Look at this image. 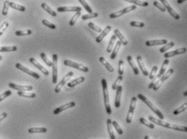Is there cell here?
<instances>
[{
    "label": "cell",
    "mask_w": 187,
    "mask_h": 139,
    "mask_svg": "<svg viewBox=\"0 0 187 139\" xmlns=\"http://www.w3.org/2000/svg\"><path fill=\"white\" fill-rule=\"evenodd\" d=\"M161 3H162V4L163 6L164 7V8H165L166 11H169V13L174 18V19H176V20H179L180 19V16H179V14L174 10L171 6L169 3V2L168 1H166V0H161Z\"/></svg>",
    "instance_id": "cell-11"
},
{
    "label": "cell",
    "mask_w": 187,
    "mask_h": 139,
    "mask_svg": "<svg viewBox=\"0 0 187 139\" xmlns=\"http://www.w3.org/2000/svg\"><path fill=\"white\" fill-rule=\"evenodd\" d=\"M116 36H115V35H112V38L110 40V42L108 44V48H107V52L108 53H112V49H113L114 46H115V42H116Z\"/></svg>",
    "instance_id": "cell-32"
},
{
    "label": "cell",
    "mask_w": 187,
    "mask_h": 139,
    "mask_svg": "<svg viewBox=\"0 0 187 139\" xmlns=\"http://www.w3.org/2000/svg\"><path fill=\"white\" fill-rule=\"evenodd\" d=\"M82 16V12H77V13L74 15L72 17V19L70 20L69 21V25L70 26H73L74 24H76V22L77 21L78 18Z\"/></svg>",
    "instance_id": "cell-37"
},
{
    "label": "cell",
    "mask_w": 187,
    "mask_h": 139,
    "mask_svg": "<svg viewBox=\"0 0 187 139\" xmlns=\"http://www.w3.org/2000/svg\"><path fill=\"white\" fill-rule=\"evenodd\" d=\"M168 43V40L165 39L163 40H147L146 42L147 46H155V45H166Z\"/></svg>",
    "instance_id": "cell-20"
},
{
    "label": "cell",
    "mask_w": 187,
    "mask_h": 139,
    "mask_svg": "<svg viewBox=\"0 0 187 139\" xmlns=\"http://www.w3.org/2000/svg\"><path fill=\"white\" fill-rule=\"evenodd\" d=\"M138 98L139 100H142L143 103H145V104H147L148 107H149V109H151V111H153L154 113L156 114L157 117H159V119H160V120H163V119H164V116L163 115V113H161L160 111L159 110V109H158V108H156V107L154 105V104H153L152 102H151V101L150 100H148L146 96H143L142 94L139 93V94L138 95Z\"/></svg>",
    "instance_id": "cell-3"
},
{
    "label": "cell",
    "mask_w": 187,
    "mask_h": 139,
    "mask_svg": "<svg viewBox=\"0 0 187 139\" xmlns=\"http://www.w3.org/2000/svg\"><path fill=\"white\" fill-rule=\"evenodd\" d=\"M99 61H100L101 63L103 64V65H104L105 67H106V69L108 70L109 72H111V73H112V72H114V68L112 67V65H111L110 63H109L108 61H107L106 59H105L103 57H99Z\"/></svg>",
    "instance_id": "cell-27"
},
{
    "label": "cell",
    "mask_w": 187,
    "mask_h": 139,
    "mask_svg": "<svg viewBox=\"0 0 187 139\" xmlns=\"http://www.w3.org/2000/svg\"><path fill=\"white\" fill-rule=\"evenodd\" d=\"M121 46V41H119V40L116 41V43L113 49H112V54H111V59H112V60H115V59H116V57L117 56L118 52H119V50H120Z\"/></svg>",
    "instance_id": "cell-24"
},
{
    "label": "cell",
    "mask_w": 187,
    "mask_h": 139,
    "mask_svg": "<svg viewBox=\"0 0 187 139\" xmlns=\"http://www.w3.org/2000/svg\"><path fill=\"white\" fill-rule=\"evenodd\" d=\"M112 126L115 128V130H116V132L118 133V134L119 135L123 134V133H124V132H123L121 127L119 126V124H118L117 122L116 121H112Z\"/></svg>",
    "instance_id": "cell-43"
},
{
    "label": "cell",
    "mask_w": 187,
    "mask_h": 139,
    "mask_svg": "<svg viewBox=\"0 0 187 139\" xmlns=\"http://www.w3.org/2000/svg\"><path fill=\"white\" fill-rule=\"evenodd\" d=\"M112 120L111 119H108L107 120V125H108V131L109 136L111 139H116V136H115V133L113 130V126L112 125Z\"/></svg>",
    "instance_id": "cell-26"
},
{
    "label": "cell",
    "mask_w": 187,
    "mask_h": 139,
    "mask_svg": "<svg viewBox=\"0 0 187 139\" xmlns=\"http://www.w3.org/2000/svg\"><path fill=\"white\" fill-rule=\"evenodd\" d=\"M29 61H30L33 65H34L36 68H38V69L39 70L42 74H44L45 75H48V74H49V71H48L46 69V68H44L43 66L41 65L39 62L35 59L34 57H30V58H29Z\"/></svg>",
    "instance_id": "cell-16"
},
{
    "label": "cell",
    "mask_w": 187,
    "mask_h": 139,
    "mask_svg": "<svg viewBox=\"0 0 187 139\" xmlns=\"http://www.w3.org/2000/svg\"><path fill=\"white\" fill-rule=\"evenodd\" d=\"M169 64V59H165L164 61V62H163V64H162V65H161L160 67V72H159V74H157L155 76V78H153L152 82L149 84V86H148V88L149 89H152V86L154 83L156 82L157 80L159 79V78H160L163 75H164V74L166 72V70H167V66H168V65Z\"/></svg>",
    "instance_id": "cell-5"
},
{
    "label": "cell",
    "mask_w": 187,
    "mask_h": 139,
    "mask_svg": "<svg viewBox=\"0 0 187 139\" xmlns=\"http://www.w3.org/2000/svg\"><path fill=\"white\" fill-rule=\"evenodd\" d=\"M112 29V27L111 26H107L101 32L100 35H99L97 37H96V42L97 43H100L101 41L103 40L104 39V37L107 36V35L108 34L109 32L111 31Z\"/></svg>",
    "instance_id": "cell-21"
},
{
    "label": "cell",
    "mask_w": 187,
    "mask_h": 139,
    "mask_svg": "<svg viewBox=\"0 0 187 139\" xmlns=\"http://www.w3.org/2000/svg\"><path fill=\"white\" fill-rule=\"evenodd\" d=\"M127 61H128L129 65H130V67L132 68V70H133V71H134L135 75H138V74H139V70H138V68L137 67V65L135 64L134 61V59H133V57L130 56V55L127 57Z\"/></svg>",
    "instance_id": "cell-22"
},
{
    "label": "cell",
    "mask_w": 187,
    "mask_h": 139,
    "mask_svg": "<svg viewBox=\"0 0 187 139\" xmlns=\"http://www.w3.org/2000/svg\"><path fill=\"white\" fill-rule=\"evenodd\" d=\"M174 72V70L173 68H170L169 70H167V72H165L164 75L161 77L160 78H159L158 80H157L155 83L153 84L152 86V89L154 91H158L159 90V88L162 86V84L165 82L167 79H169V78L172 76V74H173Z\"/></svg>",
    "instance_id": "cell-4"
},
{
    "label": "cell",
    "mask_w": 187,
    "mask_h": 139,
    "mask_svg": "<svg viewBox=\"0 0 187 139\" xmlns=\"http://www.w3.org/2000/svg\"><path fill=\"white\" fill-rule=\"evenodd\" d=\"M16 67L19 69L20 70H21L23 72H25V73H26V74H29L30 76L32 77H34V78H37V79H39L40 78V75L38 73H35L34 71H32L29 69H28L27 67L25 66H24L23 65H21V63H16Z\"/></svg>",
    "instance_id": "cell-12"
},
{
    "label": "cell",
    "mask_w": 187,
    "mask_h": 139,
    "mask_svg": "<svg viewBox=\"0 0 187 139\" xmlns=\"http://www.w3.org/2000/svg\"><path fill=\"white\" fill-rule=\"evenodd\" d=\"M15 34L20 36H29L32 34V31L30 29H26V30H19L15 32Z\"/></svg>",
    "instance_id": "cell-41"
},
{
    "label": "cell",
    "mask_w": 187,
    "mask_h": 139,
    "mask_svg": "<svg viewBox=\"0 0 187 139\" xmlns=\"http://www.w3.org/2000/svg\"><path fill=\"white\" fill-rule=\"evenodd\" d=\"M144 139H151V138H150V137H149V136H147H147H145Z\"/></svg>",
    "instance_id": "cell-56"
},
{
    "label": "cell",
    "mask_w": 187,
    "mask_h": 139,
    "mask_svg": "<svg viewBox=\"0 0 187 139\" xmlns=\"http://www.w3.org/2000/svg\"><path fill=\"white\" fill-rule=\"evenodd\" d=\"M76 106V102H74V101H71L69 103H68V104H64V105H62L60 107H59V108H57L55 109L54 111H53V113L55 114V115H57V114H59V113H62L63 111H65L67 109H71V108H73Z\"/></svg>",
    "instance_id": "cell-13"
},
{
    "label": "cell",
    "mask_w": 187,
    "mask_h": 139,
    "mask_svg": "<svg viewBox=\"0 0 187 139\" xmlns=\"http://www.w3.org/2000/svg\"><path fill=\"white\" fill-rule=\"evenodd\" d=\"M186 53V48H179L174 51H172V52H169V53H165L164 54V57L166 59L169 58V57H172L173 56H177V55H180V54H183Z\"/></svg>",
    "instance_id": "cell-18"
},
{
    "label": "cell",
    "mask_w": 187,
    "mask_h": 139,
    "mask_svg": "<svg viewBox=\"0 0 187 139\" xmlns=\"http://www.w3.org/2000/svg\"><path fill=\"white\" fill-rule=\"evenodd\" d=\"M8 4L9 7H12L13 9H16L17 11H25V7L22 6V5L17 4L16 3H13V2H11V1H8Z\"/></svg>",
    "instance_id": "cell-28"
},
{
    "label": "cell",
    "mask_w": 187,
    "mask_h": 139,
    "mask_svg": "<svg viewBox=\"0 0 187 139\" xmlns=\"http://www.w3.org/2000/svg\"><path fill=\"white\" fill-rule=\"evenodd\" d=\"M130 25L132 27H137V28H143L145 26V24L143 22L139 21H131Z\"/></svg>",
    "instance_id": "cell-51"
},
{
    "label": "cell",
    "mask_w": 187,
    "mask_h": 139,
    "mask_svg": "<svg viewBox=\"0 0 187 139\" xmlns=\"http://www.w3.org/2000/svg\"><path fill=\"white\" fill-rule=\"evenodd\" d=\"M139 121L141 122V124H142V125H144V126H147L148 128H150V129H154V128H155L154 124H153V123H150V122H148L147 120V119H145V118L141 117L139 119Z\"/></svg>",
    "instance_id": "cell-42"
},
{
    "label": "cell",
    "mask_w": 187,
    "mask_h": 139,
    "mask_svg": "<svg viewBox=\"0 0 187 139\" xmlns=\"http://www.w3.org/2000/svg\"><path fill=\"white\" fill-rule=\"evenodd\" d=\"M157 70H158V66H156V65H154V67H152V70H151V73H149V75H148L150 79H151V80H152L153 78H155V76L156 75Z\"/></svg>",
    "instance_id": "cell-48"
},
{
    "label": "cell",
    "mask_w": 187,
    "mask_h": 139,
    "mask_svg": "<svg viewBox=\"0 0 187 139\" xmlns=\"http://www.w3.org/2000/svg\"><path fill=\"white\" fill-rule=\"evenodd\" d=\"M40 56L42 57V59L43 60V61L48 65V66H52V61H51L49 58L47 57V56L46 55L45 53H41Z\"/></svg>",
    "instance_id": "cell-39"
},
{
    "label": "cell",
    "mask_w": 187,
    "mask_h": 139,
    "mask_svg": "<svg viewBox=\"0 0 187 139\" xmlns=\"http://www.w3.org/2000/svg\"><path fill=\"white\" fill-rule=\"evenodd\" d=\"M114 35L116 36V38L119 39V41H121V43L122 45H128V40H127L126 38L124 36V35L122 34L121 32L119 30V29H115Z\"/></svg>",
    "instance_id": "cell-23"
},
{
    "label": "cell",
    "mask_w": 187,
    "mask_h": 139,
    "mask_svg": "<svg viewBox=\"0 0 187 139\" xmlns=\"http://www.w3.org/2000/svg\"><path fill=\"white\" fill-rule=\"evenodd\" d=\"M148 119L152 122L153 124H156L158 126H163L164 128H168V129H171V130H174L181 131V132H186L187 127L184 126H177V125H173L168 122L164 121V120H160L157 118L154 117L152 116H149Z\"/></svg>",
    "instance_id": "cell-1"
},
{
    "label": "cell",
    "mask_w": 187,
    "mask_h": 139,
    "mask_svg": "<svg viewBox=\"0 0 187 139\" xmlns=\"http://www.w3.org/2000/svg\"><path fill=\"white\" fill-rule=\"evenodd\" d=\"M41 7H42V9H44L47 12H48V13L50 14L51 16H54V17H55L57 16L56 12L53 10V9L51 8V7L50 6H48L47 3H42V5H41Z\"/></svg>",
    "instance_id": "cell-29"
},
{
    "label": "cell",
    "mask_w": 187,
    "mask_h": 139,
    "mask_svg": "<svg viewBox=\"0 0 187 139\" xmlns=\"http://www.w3.org/2000/svg\"><path fill=\"white\" fill-rule=\"evenodd\" d=\"M153 5L155 6V7H156L157 8L160 9L161 11H163V12H164L166 11L165 8H164V7L163 6V4H161L159 2V1H154L153 2Z\"/></svg>",
    "instance_id": "cell-50"
},
{
    "label": "cell",
    "mask_w": 187,
    "mask_h": 139,
    "mask_svg": "<svg viewBox=\"0 0 187 139\" xmlns=\"http://www.w3.org/2000/svg\"><path fill=\"white\" fill-rule=\"evenodd\" d=\"M8 26H9V23L8 21H5L2 24V25L0 26V36L3 34V32H4L5 31H6V29L8 28Z\"/></svg>",
    "instance_id": "cell-47"
},
{
    "label": "cell",
    "mask_w": 187,
    "mask_h": 139,
    "mask_svg": "<svg viewBox=\"0 0 187 139\" xmlns=\"http://www.w3.org/2000/svg\"><path fill=\"white\" fill-rule=\"evenodd\" d=\"M8 87H10L12 89L15 90H18L19 91H30L34 89V87L29 85H26V86H21V85H17L15 83H10L8 84Z\"/></svg>",
    "instance_id": "cell-14"
},
{
    "label": "cell",
    "mask_w": 187,
    "mask_h": 139,
    "mask_svg": "<svg viewBox=\"0 0 187 139\" xmlns=\"http://www.w3.org/2000/svg\"><path fill=\"white\" fill-rule=\"evenodd\" d=\"M28 132L29 134H35V133H42L45 134L47 132V128H44V127H39V128H30L29 129Z\"/></svg>",
    "instance_id": "cell-30"
},
{
    "label": "cell",
    "mask_w": 187,
    "mask_h": 139,
    "mask_svg": "<svg viewBox=\"0 0 187 139\" xmlns=\"http://www.w3.org/2000/svg\"><path fill=\"white\" fill-rule=\"evenodd\" d=\"M174 45H175V44H174L173 41H170V42H169V43H167L164 45V46H163L162 48H160V53H165L168 49H169L173 48Z\"/></svg>",
    "instance_id": "cell-35"
},
{
    "label": "cell",
    "mask_w": 187,
    "mask_h": 139,
    "mask_svg": "<svg viewBox=\"0 0 187 139\" xmlns=\"http://www.w3.org/2000/svg\"><path fill=\"white\" fill-rule=\"evenodd\" d=\"M58 80V55H52V83L56 84Z\"/></svg>",
    "instance_id": "cell-7"
},
{
    "label": "cell",
    "mask_w": 187,
    "mask_h": 139,
    "mask_svg": "<svg viewBox=\"0 0 187 139\" xmlns=\"http://www.w3.org/2000/svg\"><path fill=\"white\" fill-rule=\"evenodd\" d=\"M122 80H123V77L119 75V77L116 78V80L115 81V83H114L113 85H112V90H114V91L116 90V88L120 86V83H121Z\"/></svg>",
    "instance_id": "cell-46"
},
{
    "label": "cell",
    "mask_w": 187,
    "mask_h": 139,
    "mask_svg": "<svg viewBox=\"0 0 187 139\" xmlns=\"http://www.w3.org/2000/svg\"><path fill=\"white\" fill-rule=\"evenodd\" d=\"M127 3H130L133 4L138 5V6H141V7H147L149 3L147 1H138V0H125Z\"/></svg>",
    "instance_id": "cell-31"
},
{
    "label": "cell",
    "mask_w": 187,
    "mask_h": 139,
    "mask_svg": "<svg viewBox=\"0 0 187 139\" xmlns=\"http://www.w3.org/2000/svg\"><path fill=\"white\" fill-rule=\"evenodd\" d=\"M82 8L81 7H59L57 8L58 12H65V11H74V12H82Z\"/></svg>",
    "instance_id": "cell-15"
},
{
    "label": "cell",
    "mask_w": 187,
    "mask_h": 139,
    "mask_svg": "<svg viewBox=\"0 0 187 139\" xmlns=\"http://www.w3.org/2000/svg\"><path fill=\"white\" fill-rule=\"evenodd\" d=\"M42 24H44L45 26L48 27V28H51V29H55V28H56L55 24H54L52 23L49 22L47 20H42Z\"/></svg>",
    "instance_id": "cell-45"
},
{
    "label": "cell",
    "mask_w": 187,
    "mask_h": 139,
    "mask_svg": "<svg viewBox=\"0 0 187 139\" xmlns=\"http://www.w3.org/2000/svg\"><path fill=\"white\" fill-rule=\"evenodd\" d=\"M12 95V91H6L4 93H3L2 95H0V102L2 101V100H3L4 99H6L7 97H8L9 96H11Z\"/></svg>",
    "instance_id": "cell-53"
},
{
    "label": "cell",
    "mask_w": 187,
    "mask_h": 139,
    "mask_svg": "<svg viewBox=\"0 0 187 139\" xmlns=\"http://www.w3.org/2000/svg\"><path fill=\"white\" fill-rule=\"evenodd\" d=\"M186 108H187V104L186 103H185V104H182V106H180L179 108H177V109H176V110L173 112V114L174 115H178V114H180V113L185 112V111L186 110Z\"/></svg>",
    "instance_id": "cell-38"
},
{
    "label": "cell",
    "mask_w": 187,
    "mask_h": 139,
    "mask_svg": "<svg viewBox=\"0 0 187 139\" xmlns=\"http://www.w3.org/2000/svg\"><path fill=\"white\" fill-rule=\"evenodd\" d=\"M85 77H79L77 78H75L74 80H72L71 82L68 83V87H76L77 85H79V84H81V83H82L84 81H85Z\"/></svg>",
    "instance_id": "cell-25"
},
{
    "label": "cell",
    "mask_w": 187,
    "mask_h": 139,
    "mask_svg": "<svg viewBox=\"0 0 187 139\" xmlns=\"http://www.w3.org/2000/svg\"><path fill=\"white\" fill-rule=\"evenodd\" d=\"M137 100L138 99L136 97H133L132 100H131L130 105H129V109L128 111V114H127L126 117V122L128 124H130L134 117V114L135 108H136V104H137Z\"/></svg>",
    "instance_id": "cell-6"
},
{
    "label": "cell",
    "mask_w": 187,
    "mask_h": 139,
    "mask_svg": "<svg viewBox=\"0 0 187 139\" xmlns=\"http://www.w3.org/2000/svg\"><path fill=\"white\" fill-rule=\"evenodd\" d=\"M64 64L67 66H69V67H73L75 69L81 70L82 72H88L89 71V68L86 67V65H82L81 63H77V62H75L73 61H70V60H64Z\"/></svg>",
    "instance_id": "cell-8"
},
{
    "label": "cell",
    "mask_w": 187,
    "mask_h": 139,
    "mask_svg": "<svg viewBox=\"0 0 187 139\" xmlns=\"http://www.w3.org/2000/svg\"><path fill=\"white\" fill-rule=\"evenodd\" d=\"M8 9L9 6L8 4V1H5L3 3V11H2V14L3 16H7L8 14Z\"/></svg>",
    "instance_id": "cell-52"
},
{
    "label": "cell",
    "mask_w": 187,
    "mask_h": 139,
    "mask_svg": "<svg viewBox=\"0 0 187 139\" xmlns=\"http://www.w3.org/2000/svg\"><path fill=\"white\" fill-rule=\"evenodd\" d=\"M88 26L90 27V28L91 29H93L94 31L97 32H101L103 31V30H102V28H101L100 27L97 26L96 24H95L94 23H91V22H90V23H89Z\"/></svg>",
    "instance_id": "cell-49"
},
{
    "label": "cell",
    "mask_w": 187,
    "mask_h": 139,
    "mask_svg": "<svg viewBox=\"0 0 187 139\" xmlns=\"http://www.w3.org/2000/svg\"><path fill=\"white\" fill-rule=\"evenodd\" d=\"M18 96L25 97V98H35L36 94L32 93V92H26V91H18Z\"/></svg>",
    "instance_id": "cell-34"
},
{
    "label": "cell",
    "mask_w": 187,
    "mask_h": 139,
    "mask_svg": "<svg viewBox=\"0 0 187 139\" xmlns=\"http://www.w3.org/2000/svg\"><path fill=\"white\" fill-rule=\"evenodd\" d=\"M8 117V113H3L1 115H0V122L2 121L3 119H5V118Z\"/></svg>",
    "instance_id": "cell-54"
},
{
    "label": "cell",
    "mask_w": 187,
    "mask_h": 139,
    "mask_svg": "<svg viewBox=\"0 0 187 139\" xmlns=\"http://www.w3.org/2000/svg\"><path fill=\"white\" fill-rule=\"evenodd\" d=\"M183 2H184V0H178V1H177V3H178L179 4H181V3H182Z\"/></svg>",
    "instance_id": "cell-55"
},
{
    "label": "cell",
    "mask_w": 187,
    "mask_h": 139,
    "mask_svg": "<svg viewBox=\"0 0 187 139\" xmlns=\"http://www.w3.org/2000/svg\"><path fill=\"white\" fill-rule=\"evenodd\" d=\"M102 87H103V100H104V105L106 112L108 115L112 114V109H111V104H110V96H109L108 87V83L105 78L102 79Z\"/></svg>",
    "instance_id": "cell-2"
},
{
    "label": "cell",
    "mask_w": 187,
    "mask_h": 139,
    "mask_svg": "<svg viewBox=\"0 0 187 139\" xmlns=\"http://www.w3.org/2000/svg\"><path fill=\"white\" fill-rule=\"evenodd\" d=\"M135 9H136V6H134V5H131L129 7H128L123 8L121 9V10H120V11H116V12L112 13L110 15V18L114 19V18L120 17V16H121L125 15V14H127L128 12H129V11H134Z\"/></svg>",
    "instance_id": "cell-9"
},
{
    "label": "cell",
    "mask_w": 187,
    "mask_h": 139,
    "mask_svg": "<svg viewBox=\"0 0 187 139\" xmlns=\"http://www.w3.org/2000/svg\"><path fill=\"white\" fill-rule=\"evenodd\" d=\"M116 98H115V107L118 109L120 108L121 104V93L123 91V87L122 86H119L116 88Z\"/></svg>",
    "instance_id": "cell-17"
},
{
    "label": "cell",
    "mask_w": 187,
    "mask_h": 139,
    "mask_svg": "<svg viewBox=\"0 0 187 139\" xmlns=\"http://www.w3.org/2000/svg\"><path fill=\"white\" fill-rule=\"evenodd\" d=\"M79 3H81L82 6L84 7V8L86 9V11L87 12H89V14H91L93 13V11H92L91 7L89 6V4L87 3L86 1H84V0H79Z\"/></svg>",
    "instance_id": "cell-44"
},
{
    "label": "cell",
    "mask_w": 187,
    "mask_h": 139,
    "mask_svg": "<svg viewBox=\"0 0 187 139\" xmlns=\"http://www.w3.org/2000/svg\"><path fill=\"white\" fill-rule=\"evenodd\" d=\"M137 61H138V66H139L140 70H141V72L145 76H148L149 75V72H148L147 68L145 66V64H144L143 61H142V57L140 56V55L137 57Z\"/></svg>",
    "instance_id": "cell-19"
},
{
    "label": "cell",
    "mask_w": 187,
    "mask_h": 139,
    "mask_svg": "<svg viewBox=\"0 0 187 139\" xmlns=\"http://www.w3.org/2000/svg\"><path fill=\"white\" fill-rule=\"evenodd\" d=\"M2 59H3V57L1 56V55H0V61H2Z\"/></svg>",
    "instance_id": "cell-58"
},
{
    "label": "cell",
    "mask_w": 187,
    "mask_h": 139,
    "mask_svg": "<svg viewBox=\"0 0 187 139\" xmlns=\"http://www.w3.org/2000/svg\"><path fill=\"white\" fill-rule=\"evenodd\" d=\"M124 71H125V62L123 60H120L119 61V67H118V74L120 76H122L124 74Z\"/></svg>",
    "instance_id": "cell-36"
},
{
    "label": "cell",
    "mask_w": 187,
    "mask_h": 139,
    "mask_svg": "<svg viewBox=\"0 0 187 139\" xmlns=\"http://www.w3.org/2000/svg\"><path fill=\"white\" fill-rule=\"evenodd\" d=\"M99 16V13L97 12H93L91 14H87V15H83L82 16V20H90V19H94V18H97Z\"/></svg>",
    "instance_id": "cell-40"
},
{
    "label": "cell",
    "mask_w": 187,
    "mask_h": 139,
    "mask_svg": "<svg viewBox=\"0 0 187 139\" xmlns=\"http://www.w3.org/2000/svg\"><path fill=\"white\" fill-rule=\"evenodd\" d=\"M73 75V71H69L68 74H66L65 76L62 78V80H61L60 82L56 85V87L55 88V93L60 92L61 89L63 88V87L65 85L66 83H67L68 81H69V79L71 78V77H72Z\"/></svg>",
    "instance_id": "cell-10"
},
{
    "label": "cell",
    "mask_w": 187,
    "mask_h": 139,
    "mask_svg": "<svg viewBox=\"0 0 187 139\" xmlns=\"http://www.w3.org/2000/svg\"><path fill=\"white\" fill-rule=\"evenodd\" d=\"M183 95L185 96H187V91H184V93H183Z\"/></svg>",
    "instance_id": "cell-57"
},
{
    "label": "cell",
    "mask_w": 187,
    "mask_h": 139,
    "mask_svg": "<svg viewBox=\"0 0 187 139\" xmlns=\"http://www.w3.org/2000/svg\"><path fill=\"white\" fill-rule=\"evenodd\" d=\"M17 50L16 46H0V53L2 52H15Z\"/></svg>",
    "instance_id": "cell-33"
}]
</instances>
